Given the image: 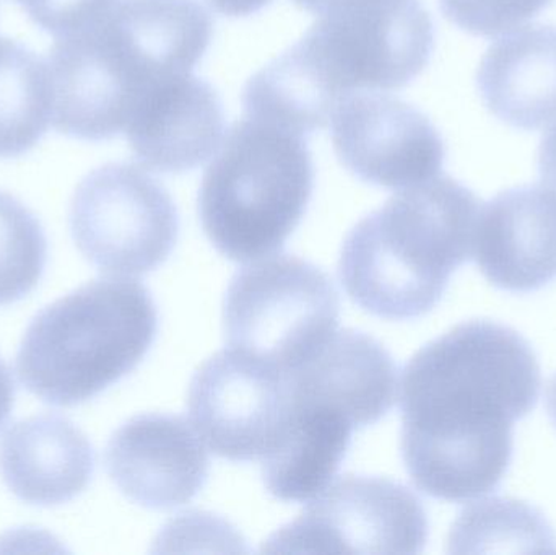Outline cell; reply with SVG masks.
<instances>
[{
  "label": "cell",
  "instance_id": "obj_28",
  "mask_svg": "<svg viewBox=\"0 0 556 555\" xmlns=\"http://www.w3.org/2000/svg\"><path fill=\"white\" fill-rule=\"evenodd\" d=\"M547 411L548 416H551L552 422L555 424L556 427V374L548 381L547 387Z\"/></svg>",
  "mask_w": 556,
  "mask_h": 555
},
{
  "label": "cell",
  "instance_id": "obj_4",
  "mask_svg": "<svg viewBox=\"0 0 556 555\" xmlns=\"http://www.w3.org/2000/svg\"><path fill=\"white\" fill-rule=\"evenodd\" d=\"M480 209L479 198L451 176L402 189L346 235L339 261L346 295L391 321L427 315L472 257Z\"/></svg>",
  "mask_w": 556,
  "mask_h": 555
},
{
  "label": "cell",
  "instance_id": "obj_8",
  "mask_svg": "<svg viewBox=\"0 0 556 555\" xmlns=\"http://www.w3.org/2000/svg\"><path fill=\"white\" fill-rule=\"evenodd\" d=\"M78 251L101 273L143 276L162 266L179 235L169 192L130 163H108L75 189L68 212Z\"/></svg>",
  "mask_w": 556,
  "mask_h": 555
},
{
  "label": "cell",
  "instance_id": "obj_10",
  "mask_svg": "<svg viewBox=\"0 0 556 555\" xmlns=\"http://www.w3.org/2000/svg\"><path fill=\"white\" fill-rule=\"evenodd\" d=\"M189 416L205 446L228 462H263L291 414L287 371L238 349L199 367L189 387Z\"/></svg>",
  "mask_w": 556,
  "mask_h": 555
},
{
  "label": "cell",
  "instance_id": "obj_14",
  "mask_svg": "<svg viewBox=\"0 0 556 555\" xmlns=\"http://www.w3.org/2000/svg\"><path fill=\"white\" fill-rule=\"evenodd\" d=\"M472 257L492 286L531 293L556 277V198L544 186L500 192L480 209Z\"/></svg>",
  "mask_w": 556,
  "mask_h": 555
},
{
  "label": "cell",
  "instance_id": "obj_16",
  "mask_svg": "<svg viewBox=\"0 0 556 555\" xmlns=\"http://www.w3.org/2000/svg\"><path fill=\"white\" fill-rule=\"evenodd\" d=\"M93 471V446L67 417H28L0 440V475L26 504L55 507L71 502L87 489Z\"/></svg>",
  "mask_w": 556,
  "mask_h": 555
},
{
  "label": "cell",
  "instance_id": "obj_17",
  "mask_svg": "<svg viewBox=\"0 0 556 555\" xmlns=\"http://www.w3.org/2000/svg\"><path fill=\"white\" fill-rule=\"evenodd\" d=\"M490 113L516 129L556 124V26H526L490 46L477 71Z\"/></svg>",
  "mask_w": 556,
  "mask_h": 555
},
{
  "label": "cell",
  "instance_id": "obj_19",
  "mask_svg": "<svg viewBox=\"0 0 556 555\" xmlns=\"http://www.w3.org/2000/svg\"><path fill=\"white\" fill-rule=\"evenodd\" d=\"M54 113L49 65L22 42L0 36V159L38 146Z\"/></svg>",
  "mask_w": 556,
  "mask_h": 555
},
{
  "label": "cell",
  "instance_id": "obj_11",
  "mask_svg": "<svg viewBox=\"0 0 556 555\" xmlns=\"http://www.w3.org/2000/svg\"><path fill=\"white\" fill-rule=\"evenodd\" d=\"M337 159L368 185L405 189L437 178L446 147L417 108L391 94L356 91L330 116Z\"/></svg>",
  "mask_w": 556,
  "mask_h": 555
},
{
  "label": "cell",
  "instance_id": "obj_3",
  "mask_svg": "<svg viewBox=\"0 0 556 555\" xmlns=\"http://www.w3.org/2000/svg\"><path fill=\"white\" fill-rule=\"evenodd\" d=\"M212 33L201 0H117L97 22L55 38L48 64L55 129L88 142L124 133L153 85L194 71Z\"/></svg>",
  "mask_w": 556,
  "mask_h": 555
},
{
  "label": "cell",
  "instance_id": "obj_21",
  "mask_svg": "<svg viewBox=\"0 0 556 555\" xmlns=\"http://www.w3.org/2000/svg\"><path fill=\"white\" fill-rule=\"evenodd\" d=\"M48 263L45 228L25 204L0 191V306L25 299Z\"/></svg>",
  "mask_w": 556,
  "mask_h": 555
},
{
  "label": "cell",
  "instance_id": "obj_18",
  "mask_svg": "<svg viewBox=\"0 0 556 555\" xmlns=\"http://www.w3.org/2000/svg\"><path fill=\"white\" fill-rule=\"evenodd\" d=\"M355 424L336 407L291 398L287 430L263 459L267 492L281 502H307L332 484Z\"/></svg>",
  "mask_w": 556,
  "mask_h": 555
},
{
  "label": "cell",
  "instance_id": "obj_27",
  "mask_svg": "<svg viewBox=\"0 0 556 555\" xmlns=\"http://www.w3.org/2000/svg\"><path fill=\"white\" fill-rule=\"evenodd\" d=\"M300 9L306 10V12L319 15V13L326 12V10L332 9V7L342 5L346 2H355V0H293Z\"/></svg>",
  "mask_w": 556,
  "mask_h": 555
},
{
  "label": "cell",
  "instance_id": "obj_13",
  "mask_svg": "<svg viewBox=\"0 0 556 555\" xmlns=\"http://www.w3.org/2000/svg\"><path fill=\"white\" fill-rule=\"evenodd\" d=\"M225 111L211 84L192 72L169 75L153 85L127 123V142L146 168L191 172L220 147Z\"/></svg>",
  "mask_w": 556,
  "mask_h": 555
},
{
  "label": "cell",
  "instance_id": "obj_6",
  "mask_svg": "<svg viewBox=\"0 0 556 555\" xmlns=\"http://www.w3.org/2000/svg\"><path fill=\"white\" fill-rule=\"evenodd\" d=\"M205 169L198 209L218 253L237 263L263 260L296 230L314 188L306 137L244 116Z\"/></svg>",
  "mask_w": 556,
  "mask_h": 555
},
{
  "label": "cell",
  "instance_id": "obj_9",
  "mask_svg": "<svg viewBox=\"0 0 556 555\" xmlns=\"http://www.w3.org/2000/svg\"><path fill=\"white\" fill-rule=\"evenodd\" d=\"M428 540L420 499L391 479L342 476L274 534L267 553L418 554Z\"/></svg>",
  "mask_w": 556,
  "mask_h": 555
},
{
  "label": "cell",
  "instance_id": "obj_24",
  "mask_svg": "<svg viewBox=\"0 0 556 555\" xmlns=\"http://www.w3.org/2000/svg\"><path fill=\"white\" fill-rule=\"evenodd\" d=\"M539 173L541 185L556 198V124L554 129L542 139L539 149Z\"/></svg>",
  "mask_w": 556,
  "mask_h": 555
},
{
  "label": "cell",
  "instance_id": "obj_12",
  "mask_svg": "<svg viewBox=\"0 0 556 555\" xmlns=\"http://www.w3.org/2000/svg\"><path fill=\"white\" fill-rule=\"evenodd\" d=\"M104 462L114 485L150 510L189 504L211 472L198 430L173 414H140L124 422L111 436Z\"/></svg>",
  "mask_w": 556,
  "mask_h": 555
},
{
  "label": "cell",
  "instance_id": "obj_25",
  "mask_svg": "<svg viewBox=\"0 0 556 555\" xmlns=\"http://www.w3.org/2000/svg\"><path fill=\"white\" fill-rule=\"evenodd\" d=\"M273 0H208L212 9L227 16H250L266 9Z\"/></svg>",
  "mask_w": 556,
  "mask_h": 555
},
{
  "label": "cell",
  "instance_id": "obj_15",
  "mask_svg": "<svg viewBox=\"0 0 556 555\" xmlns=\"http://www.w3.org/2000/svg\"><path fill=\"white\" fill-rule=\"evenodd\" d=\"M291 396L336 407L356 429L381 420L397 400V367L388 349L355 329L336 331L288 371Z\"/></svg>",
  "mask_w": 556,
  "mask_h": 555
},
{
  "label": "cell",
  "instance_id": "obj_7",
  "mask_svg": "<svg viewBox=\"0 0 556 555\" xmlns=\"http://www.w3.org/2000/svg\"><path fill=\"white\" fill-rule=\"evenodd\" d=\"M339 292L319 267L267 256L235 274L224 302L230 348L283 371L306 362L337 331Z\"/></svg>",
  "mask_w": 556,
  "mask_h": 555
},
{
  "label": "cell",
  "instance_id": "obj_22",
  "mask_svg": "<svg viewBox=\"0 0 556 555\" xmlns=\"http://www.w3.org/2000/svg\"><path fill=\"white\" fill-rule=\"evenodd\" d=\"M554 0H440L444 16L473 36L503 35L534 18Z\"/></svg>",
  "mask_w": 556,
  "mask_h": 555
},
{
  "label": "cell",
  "instance_id": "obj_2",
  "mask_svg": "<svg viewBox=\"0 0 556 555\" xmlns=\"http://www.w3.org/2000/svg\"><path fill=\"white\" fill-rule=\"evenodd\" d=\"M317 16L248 80L244 116L306 137L327 126L343 98L407 87L430 62L434 26L420 0H356Z\"/></svg>",
  "mask_w": 556,
  "mask_h": 555
},
{
  "label": "cell",
  "instance_id": "obj_26",
  "mask_svg": "<svg viewBox=\"0 0 556 555\" xmlns=\"http://www.w3.org/2000/svg\"><path fill=\"white\" fill-rule=\"evenodd\" d=\"M13 400H15V384L9 368L0 361V429L12 413Z\"/></svg>",
  "mask_w": 556,
  "mask_h": 555
},
{
  "label": "cell",
  "instance_id": "obj_20",
  "mask_svg": "<svg viewBox=\"0 0 556 555\" xmlns=\"http://www.w3.org/2000/svg\"><path fill=\"white\" fill-rule=\"evenodd\" d=\"M515 544L521 551H556L552 528L541 512L525 502L492 499L479 502L459 515L450 538L451 553H476L483 544Z\"/></svg>",
  "mask_w": 556,
  "mask_h": 555
},
{
  "label": "cell",
  "instance_id": "obj_5",
  "mask_svg": "<svg viewBox=\"0 0 556 555\" xmlns=\"http://www.w3.org/2000/svg\"><path fill=\"white\" fill-rule=\"evenodd\" d=\"M156 331L159 312L146 286L93 280L33 318L16 354V375L45 403L77 406L129 375Z\"/></svg>",
  "mask_w": 556,
  "mask_h": 555
},
{
  "label": "cell",
  "instance_id": "obj_23",
  "mask_svg": "<svg viewBox=\"0 0 556 555\" xmlns=\"http://www.w3.org/2000/svg\"><path fill=\"white\" fill-rule=\"evenodd\" d=\"M36 26L61 38L110 12L117 0H16Z\"/></svg>",
  "mask_w": 556,
  "mask_h": 555
},
{
  "label": "cell",
  "instance_id": "obj_1",
  "mask_svg": "<svg viewBox=\"0 0 556 555\" xmlns=\"http://www.w3.org/2000/svg\"><path fill=\"white\" fill-rule=\"evenodd\" d=\"M541 387L534 349L500 323L472 319L421 348L401 384L402 459L418 491L454 504L496 491Z\"/></svg>",
  "mask_w": 556,
  "mask_h": 555
}]
</instances>
